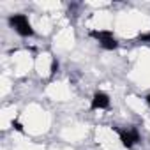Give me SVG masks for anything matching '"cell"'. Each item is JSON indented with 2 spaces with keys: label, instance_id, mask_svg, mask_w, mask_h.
Wrapping results in <instances>:
<instances>
[{
  "label": "cell",
  "instance_id": "1",
  "mask_svg": "<svg viewBox=\"0 0 150 150\" xmlns=\"http://www.w3.org/2000/svg\"><path fill=\"white\" fill-rule=\"evenodd\" d=\"M9 25H11L20 35H23V37L34 35V28H32V25H30V21H28V18H27L25 14H14V16H11V18H9Z\"/></svg>",
  "mask_w": 150,
  "mask_h": 150
},
{
  "label": "cell",
  "instance_id": "2",
  "mask_svg": "<svg viewBox=\"0 0 150 150\" xmlns=\"http://www.w3.org/2000/svg\"><path fill=\"white\" fill-rule=\"evenodd\" d=\"M90 35L96 37V39L101 42V46H103L104 50H117V48H118V42H117V39L113 37V32H111V30H92Z\"/></svg>",
  "mask_w": 150,
  "mask_h": 150
},
{
  "label": "cell",
  "instance_id": "3",
  "mask_svg": "<svg viewBox=\"0 0 150 150\" xmlns=\"http://www.w3.org/2000/svg\"><path fill=\"white\" fill-rule=\"evenodd\" d=\"M118 132H120V141H122V145L127 146V148L134 146V145L139 141V134H138L136 129H127V131H118Z\"/></svg>",
  "mask_w": 150,
  "mask_h": 150
},
{
  "label": "cell",
  "instance_id": "4",
  "mask_svg": "<svg viewBox=\"0 0 150 150\" xmlns=\"http://www.w3.org/2000/svg\"><path fill=\"white\" fill-rule=\"evenodd\" d=\"M110 106V97L104 92H96L92 99V110H106Z\"/></svg>",
  "mask_w": 150,
  "mask_h": 150
},
{
  "label": "cell",
  "instance_id": "5",
  "mask_svg": "<svg viewBox=\"0 0 150 150\" xmlns=\"http://www.w3.org/2000/svg\"><path fill=\"white\" fill-rule=\"evenodd\" d=\"M57 71H58V62L53 58V62H51V71H50V76H51V78L57 74Z\"/></svg>",
  "mask_w": 150,
  "mask_h": 150
},
{
  "label": "cell",
  "instance_id": "6",
  "mask_svg": "<svg viewBox=\"0 0 150 150\" xmlns=\"http://www.w3.org/2000/svg\"><path fill=\"white\" fill-rule=\"evenodd\" d=\"M13 127H16L20 132H23V127H21V124H20V122H13Z\"/></svg>",
  "mask_w": 150,
  "mask_h": 150
},
{
  "label": "cell",
  "instance_id": "7",
  "mask_svg": "<svg viewBox=\"0 0 150 150\" xmlns=\"http://www.w3.org/2000/svg\"><path fill=\"white\" fill-rule=\"evenodd\" d=\"M139 39H141V41H148V42H150V34H143Z\"/></svg>",
  "mask_w": 150,
  "mask_h": 150
},
{
  "label": "cell",
  "instance_id": "8",
  "mask_svg": "<svg viewBox=\"0 0 150 150\" xmlns=\"http://www.w3.org/2000/svg\"><path fill=\"white\" fill-rule=\"evenodd\" d=\"M146 103H148V106H150V94H148V97H146Z\"/></svg>",
  "mask_w": 150,
  "mask_h": 150
}]
</instances>
